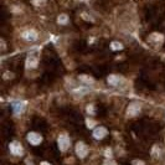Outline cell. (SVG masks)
Listing matches in <instances>:
<instances>
[{"mask_svg": "<svg viewBox=\"0 0 165 165\" xmlns=\"http://www.w3.org/2000/svg\"><path fill=\"white\" fill-rule=\"evenodd\" d=\"M57 143H59V148L61 152H66L70 148V144H71V140L67 135H60L59 137V140H57Z\"/></svg>", "mask_w": 165, "mask_h": 165, "instance_id": "obj_1", "label": "cell"}, {"mask_svg": "<svg viewBox=\"0 0 165 165\" xmlns=\"http://www.w3.org/2000/svg\"><path fill=\"white\" fill-rule=\"evenodd\" d=\"M108 83L111 86H115V87H119V86H123L126 85V80L120 77V76H117V75H111L108 77Z\"/></svg>", "mask_w": 165, "mask_h": 165, "instance_id": "obj_2", "label": "cell"}, {"mask_svg": "<svg viewBox=\"0 0 165 165\" xmlns=\"http://www.w3.org/2000/svg\"><path fill=\"white\" fill-rule=\"evenodd\" d=\"M28 140L32 145H39L41 142H42V137H41L39 133H36V132H31V133L28 134Z\"/></svg>", "mask_w": 165, "mask_h": 165, "instance_id": "obj_3", "label": "cell"}, {"mask_svg": "<svg viewBox=\"0 0 165 165\" xmlns=\"http://www.w3.org/2000/svg\"><path fill=\"white\" fill-rule=\"evenodd\" d=\"M76 153H77V155L80 156V158H85V156L88 154L87 145L85 143H82V142L77 143V145H76Z\"/></svg>", "mask_w": 165, "mask_h": 165, "instance_id": "obj_4", "label": "cell"}, {"mask_svg": "<svg viewBox=\"0 0 165 165\" xmlns=\"http://www.w3.org/2000/svg\"><path fill=\"white\" fill-rule=\"evenodd\" d=\"M10 152L14 154V155H22L24 153V149H22V145L19 143V142H13L10 144Z\"/></svg>", "mask_w": 165, "mask_h": 165, "instance_id": "obj_5", "label": "cell"}, {"mask_svg": "<svg viewBox=\"0 0 165 165\" xmlns=\"http://www.w3.org/2000/svg\"><path fill=\"white\" fill-rule=\"evenodd\" d=\"M139 112H140V104L137 103V102H133V103L129 104L128 111H127V114L130 115V117H134V115H137Z\"/></svg>", "mask_w": 165, "mask_h": 165, "instance_id": "obj_6", "label": "cell"}, {"mask_svg": "<svg viewBox=\"0 0 165 165\" xmlns=\"http://www.w3.org/2000/svg\"><path fill=\"white\" fill-rule=\"evenodd\" d=\"M22 37L26 41H36L39 35H37V32L35 30H28L25 32H22Z\"/></svg>", "mask_w": 165, "mask_h": 165, "instance_id": "obj_7", "label": "cell"}, {"mask_svg": "<svg viewBox=\"0 0 165 165\" xmlns=\"http://www.w3.org/2000/svg\"><path fill=\"white\" fill-rule=\"evenodd\" d=\"M37 63H39V60L36 57L32 55H29V57L26 59V68H36Z\"/></svg>", "mask_w": 165, "mask_h": 165, "instance_id": "obj_8", "label": "cell"}, {"mask_svg": "<svg viewBox=\"0 0 165 165\" xmlns=\"http://www.w3.org/2000/svg\"><path fill=\"white\" fill-rule=\"evenodd\" d=\"M107 135V129L104 127H100V128H96L93 132V137L96 139H103Z\"/></svg>", "mask_w": 165, "mask_h": 165, "instance_id": "obj_9", "label": "cell"}, {"mask_svg": "<svg viewBox=\"0 0 165 165\" xmlns=\"http://www.w3.org/2000/svg\"><path fill=\"white\" fill-rule=\"evenodd\" d=\"M25 102H16L13 104V109H14V113L15 114H20L24 112V109H25Z\"/></svg>", "mask_w": 165, "mask_h": 165, "instance_id": "obj_10", "label": "cell"}, {"mask_svg": "<svg viewBox=\"0 0 165 165\" xmlns=\"http://www.w3.org/2000/svg\"><path fill=\"white\" fill-rule=\"evenodd\" d=\"M149 41L150 42H156V44H161L164 41V36L161 34H158V32H154L149 36Z\"/></svg>", "mask_w": 165, "mask_h": 165, "instance_id": "obj_11", "label": "cell"}, {"mask_svg": "<svg viewBox=\"0 0 165 165\" xmlns=\"http://www.w3.org/2000/svg\"><path fill=\"white\" fill-rule=\"evenodd\" d=\"M78 80L81 82H83V83H86V85H93V82H94L92 77L87 76V75H81V76H78Z\"/></svg>", "mask_w": 165, "mask_h": 165, "instance_id": "obj_12", "label": "cell"}, {"mask_svg": "<svg viewBox=\"0 0 165 165\" xmlns=\"http://www.w3.org/2000/svg\"><path fill=\"white\" fill-rule=\"evenodd\" d=\"M111 48L114 51H120V50H123V45L119 42V41H113L111 44Z\"/></svg>", "mask_w": 165, "mask_h": 165, "instance_id": "obj_13", "label": "cell"}, {"mask_svg": "<svg viewBox=\"0 0 165 165\" xmlns=\"http://www.w3.org/2000/svg\"><path fill=\"white\" fill-rule=\"evenodd\" d=\"M88 88H85V87H78V88H75V89H73V93H75V94H80V96H82V94H85V93H87L88 92Z\"/></svg>", "mask_w": 165, "mask_h": 165, "instance_id": "obj_14", "label": "cell"}, {"mask_svg": "<svg viewBox=\"0 0 165 165\" xmlns=\"http://www.w3.org/2000/svg\"><path fill=\"white\" fill-rule=\"evenodd\" d=\"M57 21H59L60 24H67L68 16L66 15V14H61V15H59V19H57Z\"/></svg>", "mask_w": 165, "mask_h": 165, "instance_id": "obj_15", "label": "cell"}, {"mask_svg": "<svg viewBox=\"0 0 165 165\" xmlns=\"http://www.w3.org/2000/svg\"><path fill=\"white\" fill-rule=\"evenodd\" d=\"M86 124H87V127H88V128H93V127L96 126V122H94V120H92L91 118H87V120H86Z\"/></svg>", "mask_w": 165, "mask_h": 165, "instance_id": "obj_16", "label": "cell"}, {"mask_svg": "<svg viewBox=\"0 0 165 165\" xmlns=\"http://www.w3.org/2000/svg\"><path fill=\"white\" fill-rule=\"evenodd\" d=\"M31 3L36 6H40V5H44L46 3V0H31Z\"/></svg>", "mask_w": 165, "mask_h": 165, "instance_id": "obj_17", "label": "cell"}, {"mask_svg": "<svg viewBox=\"0 0 165 165\" xmlns=\"http://www.w3.org/2000/svg\"><path fill=\"white\" fill-rule=\"evenodd\" d=\"M7 77H10V78H11V77H14V73H11V72H6L5 75H4V78H5V80H9Z\"/></svg>", "mask_w": 165, "mask_h": 165, "instance_id": "obj_18", "label": "cell"}, {"mask_svg": "<svg viewBox=\"0 0 165 165\" xmlns=\"http://www.w3.org/2000/svg\"><path fill=\"white\" fill-rule=\"evenodd\" d=\"M82 18H85V20H88V21H93V19L91 16H88L87 14H82Z\"/></svg>", "mask_w": 165, "mask_h": 165, "instance_id": "obj_19", "label": "cell"}, {"mask_svg": "<svg viewBox=\"0 0 165 165\" xmlns=\"http://www.w3.org/2000/svg\"><path fill=\"white\" fill-rule=\"evenodd\" d=\"M132 164H133V165H144V161H142V160H133Z\"/></svg>", "mask_w": 165, "mask_h": 165, "instance_id": "obj_20", "label": "cell"}, {"mask_svg": "<svg viewBox=\"0 0 165 165\" xmlns=\"http://www.w3.org/2000/svg\"><path fill=\"white\" fill-rule=\"evenodd\" d=\"M92 108H93L92 106H88V107H87V112H88V113H93V109H92Z\"/></svg>", "mask_w": 165, "mask_h": 165, "instance_id": "obj_21", "label": "cell"}, {"mask_svg": "<svg viewBox=\"0 0 165 165\" xmlns=\"http://www.w3.org/2000/svg\"><path fill=\"white\" fill-rule=\"evenodd\" d=\"M106 155L107 156H109V158H111V156H112V152L108 149V150H106Z\"/></svg>", "mask_w": 165, "mask_h": 165, "instance_id": "obj_22", "label": "cell"}, {"mask_svg": "<svg viewBox=\"0 0 165 165\" xmlns=\"http://www.w3.org/2000/svg\"><path fill=\"white\" fill-rule=\"evenodd\" d=\"M104 165H117V164H115V163H113V161H107Z\"/></svg>", "mask_w": 165, "mask_h": 165, "instance_id": "obj_23", "label": "cell"}, {"mask_svg": "<svg viewBox=\"0 0 165 165\" xmlns=\"http://www.w3.org/2000/svg\"><path fill=\"white\" fill-rule=\"evenodd\" d=\"M41 165H51V164H48V163H46V161H42V163H41Z\"/></svg>", "mask_w": 165, "mask_h": 165, "instance_id": "obj_24", "label": "cell"}, {"mask_svg": "<svg viewBox=\"0 0 165 165\" xmlns=\"http://www.w3.org/2000/svg\"><path fill=\"white\" fill-rule=\"evenodd\" d=\"M28 165H32V163H31L30 160H28Z\"/></svg>", "mask_w": 165, "mask_h": 165, "instance_id": "obj_25", "label": "cell"}, {"mask_svg": "<svg viewBox=\"0 0 165 165\" xmlns=\"http://www.w3.org/2000/svg\"><path fill=\"white\" fill-rule=\"evenodd\" d=\"M81 1H87V0H81Z\"/></svg>", "mask_w": 165, "mask_h": 165, "instance_id": "obj_26", "label": "cell"}]
</instances>
